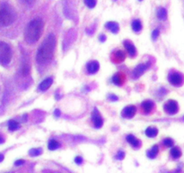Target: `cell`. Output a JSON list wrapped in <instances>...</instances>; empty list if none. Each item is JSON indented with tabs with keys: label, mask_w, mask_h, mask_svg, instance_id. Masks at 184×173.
<instances>
[{
	"label": "cell",
	"mask_w": 184,
	"mask_h": 173,
	"mask_svg": "<svg viewBox=\"0 0 184 173\" xmlns=\"http://www.w3.org/2000/svg\"><path fill=\"white\" fill-rule=\"evenodd\" d=\"M127 141L131 144V146H133V147H135V148H138V146L140 145L139 140H138L132 134H129V135L127 136Z\"/></svg>",
	"instance_id": "cell-16"
},
{
	"label": "cell",
	"mask_w": 184,
	"mask_h": 173,
	"mask_svg": "<svg viewBox=\"0 0 184 173\" xmlns=\"http://www.w3.org/2000/svg\"><path fill=\"white\" fill-rule=\"evenodd\" d=\"M149 63H146V64H139V65H138L137 67H136L135 69H134V70H133V77L135 78H138L143 73H144L146 70H147V68H148V66H150V65H148Z\"/></svg>",
	"instance_id": "cell-9"
},
{
	"label": "cell",
	"mask_w": 184,
	"mask_h": 173,
	"mask_svg": "<svg viewBox=\"0 0 184 173\" xmlns=\"http://www.w3.org/2000/svg\"><path fill=\"white\" fill-rule=\"evenodd\" d=\"M158 153V146H153L151 148V150H149L148 152H147V156L150 158V159H154L156 155Z\"/></svg>",
	"instance_id": "cell-20"
},
{
	"label": "cell",
	"mask_w": 184,
	"mask_h": 173,
	"mask_svg": "<svg viewBox=\"0 0 184 173\" xmlns=\"http://www.w3.org/2000/svg\"><path fill=\"white\" fill-rule=\"evenodd\" d=\"M105 27L109 31H111V32H113V34H117V32H119V29H120L119 24L116 22H108L105 24Z\"/></svg>",
	"instance_id": "cell-14"
},
{
	"label": "cell",
	"mask_w": 184,
	"mask_h": 173,
	"mask_svg": "<svg viewBox=\"0 0 184 173\" xmlns=\"http://www.w3.org/2000/svg\"><path fill=\"white\" fill-rule=\"evenodd\" d=\"M158 35H159V31H158V30H154V31L153 32V39L155 40L156 38L158 37Z\"/></svg>",
	"instance_id": "cell-30"
},
{
	"label": "cell",
	"mask_w": 184,
	"mask_h": 173,
	"mask_svg": "<svg viewBox=\"0 0 184 173\" xmlns=\"http://www.w3.org/2000/svg\"><path fill=\"white\" fill-rule=\"evenodd\" d=\"M126 58L125 53L122 51H117L114 53V61L117 62H121L123 61Z\"/></svg>",
	"instance_id": "cell-18"
},
{
	"label": "cell",
	"mask_w": 184,
	"mask_h": 173,
	"mask_svg": "<svg viewBox=\"0 0 184 173\" xmlns=\"http://www.w3.org/2000/svg\"><path fill=\"white\" fill-rule=\"evenodd\" d=\"M86 68H87V71L89 72L90 74H94V73H96L98 71V70L100 68V65H99L98 61H92L87 64Z\"/></svg>",
	"instance_id": "cell-11"
},
{
	"label": "cell",
	"mask_w": 184,
	"mask_h": 173,
	"mask_svg": "<svg viewBox=\"0 0 184 173\" xmlns=\"http://www.w3.org/2000/svg\"><path fill=\"white\" fill-rule=\"evenodd\" d=\"M85 3L90 8H93L96 5V1L95 0H85Z\"/></svg>",
	"instance_id": "cell-25"
},
{
	"label": "cell",
	"mask_w": 184,
	"mask_h": 173,
	"mask_svg": "<svg viewBox=\"0 0 184 173\" xmlns=\"http://www.w3.org/2000/svg\"><path fill=\"white\" fill-rule=\"evenodd\" d=\"M12 59V50L10 46L5 43L0 42V64L5 66L11 62Z\"/></svg>",
	"instance_id": "cell-4"
},
{
	"label": "cell",
	"mask_w": 184,
	"mask_h": 173,
	"mask_svg": "<svg viewBox=\"0 0 184 173\" xmlns=\"http://www.w3.org/2000/svg\"><path fill=\"white\" fill-rule=\"evenodd\" d=\"M112 82L117 85V86H120L123 84L124 82V76L120 74V73H117V74H115L112 78Z\"/></svg>",
	"instance_id": "cell-15"
},
{
	"label": "cell",
	"mask_w": 184,
	"mask_h": 173,
	"mask_svg": "<svg viewBox=\"0 0 184 173\" xmlns=\"http://www.w3.org/2000/svg\"><path fill=\"white\" fill-rule=\"evenodd\" d=\"M53 83V78L51 77L45 78L44 80H42V82L40 83L38 89L40 91H46L47 89H49L50 88V86Z\"/></svg>",
	"instance_id": "cell-10"
},
{
	"label": "cell",
	"mask_w": 184,
	"mask_h": 173,
	"mask_svg": "<svg viewBox=\"0 0 184 173\" xmlns=\"http://www.w3.org/2000/svg\"><path fill=\"white\" fill-rule=\"evenodd\" d=\"M56 43H57L56 36L53 34L47 36V38L39 47L36 54V59L39 63L40 64L47 63L52 59L54 54V50H55L56 47Z\"/></svg>",
	"instance_id": "cell-1"
},
{
	"label": "cell",
	"mask_w": 184,
	"mask_h": 173,
	"mask_svg": "<svg viewBox=\"0 0 184 173\" xmlns=\"http://www.w3.org/2000/svg\"><path fill=\"white\" fill-rule=\"evenodd\" d=\"M4 143V139L2 136H0V143Z\"/></svg>",
	"instance_id": "cell-36"
},
{
	"label": "cell",
	"mask_w": 184,
	"mask_h": 173,
	"mask_svg": "<svg viewBox=\"0 0 184 173\" xmlns=\"http://www.w3.org/2000/svg\"><path fill=\"white\" fill-rule=\"evenodd\" d=\"M163 144H165L166 147H172L173 145V141L171 138H166L163 140Z\"/></svg>",
	"instance_id": "cell-27"
},
{
	"label": "cell",
	"mask_w": 184,
	"mask_h": 173,
	"mask_svg": "<svg viewBox=\"0 0 184 173\" xmlns=\"http://www.w3.org/2000/svg\"><path fill=\"white\" fill-rule=\"evenodd\" d=\"M117 158H118L119 159H122L124 158V153H123V152H122V151H121V152H120L119 155L117 156Z\"/></svg>",
	"instance_id": "cell-33"
},
{
	"label": "cell",
	"mask_w": 184,
	"mask_h": 173,
	"mask_svg": "<svg viewBox=\"0 0 184 173\" xmlns=\"http://www.w3.org/2000/svg\"><path fill=\"white\" fill-rule=\"evenodd\" d=\"M22 2L25 5H32L35 2V0H22Z\"/></svg>",
	"instance_id": "cell-29"
},
{
	"label": "cell",
	"mask_w": 184,
	"mask_h": 173,
	"mask_svg": "<svg viewBox=\"0 0 184 173\" xmlns=\"http://www.w3.org/2000/svg\"><path fill=\"white\" fill-rule=\"evenodd\" d=\"M4 159V155H2V154H0V162H2Z\"/></svg>",
	"instance_id": "cell-35"
},
{
	"label": "cell",
	"mask_w": 184,
	"mask_h": 173,
	"mask_svg": "<svg viewBox=\"0 0 184 173\" xmlns=\"http://www.w3.org/2000/svg\"><path fill=\"white\" fill-rule=\"evenodd\" d=\"M55 115H57V116H60V112H59V110H58V109H57V110L55 111Z\"/></svg>",
	"instance_id": "cell-34"
},
{
	"label": "cell",
	"mask_w": 184,
	"mask_h": 173,
	"mask_svg": "<svg viewBox=\"0 0 184 173\" xmlns=\"http://www.w3.org/2000/svg\"><path fill=\"white\" fill-rule=\"evenodd\" d=\"M30 72V67L28 64H24L23 67H22V73L24 75H28Z\"/></svg>",
	"instance_id": "cell-26"
},
{
	"label": "cell",
	"mask_w": 184,
	"mask_h": 173,
	"mask_svg": "<svg viewBox=\"0 0 184 173\" xmlns=\"http://www.w3.org/2000/svg\"><path fill=\"white\" fill-rule=\"evenodd\" d=\"M139 1H142V0H139Z\"/></svg>",
	"instance_id": "cell-37"
},
{
	"label": "cell",
	"mask_w": 184,
	"mask_h": 173,
	"mask_svg": "<svg viewBox=\"0 0 184 173\" xmlns=\"http://www.w3.org/2000/svg\"><path fill=\"white\" fill-rule=\"evenodd\" d=\"M157 16L161 20L166 19V17H167V11H166V9L163 8V7L159 8L158 11H157Z\"/></svg>",
	"instance_id": "cell-23"
},
{
	"label": "cell",
	"mask_w": 184,
	"mask_h": 173,
	"mask_svg": "<svg viewBox=\"0 0 184 173\" xmlns=\"http://www.w3.org/2000/svg\"><path fill=\"white\" fill-rule=\"evenodd\" d=\"M15 20V14L7 5L0 6V26H8Z\"/></svg>",
	"instance_id": "cell-3"
},
{
	"label": "cell",
	"mask_w": 184,
	"mask_h": 173,
	"mask_svg": "<svg viewBox=\"0 0 184 173\" xmlns=\"http://www.w3.org/2000/svg\"><path fill=\"white\" fill-rule=\"evenodd\" d=\"M145 134L147 137H150V138H153L154 136L157 135L158 134V130L157 128H155V127H153V126H151V127H148L146 132H145Z\"/></svg>",
	"instance_id": "cell-17"
},
{
	"label": "cell",
	"mask_w": 184,
	"mask_h": 173,
	"mask_svg": "<svg viewBox=\"0 0 184 173\" xmlns=\"http://www.w3.org/2000/svg\"><path fill=\"white\" fill-rule=\"evenodd\" d=\"M75 162H76V163H77V164H81L82 162H83V159H82L81 157H77L76 159H75Z\"/></svg>",
	"instance_id": "cell-31"
},
{
	"label": "cell",
	"mask_w": 184,
	"mask_h": 173,
	"mask_svg": "<svg viewBox=\"0 0 184 173\" xmlns=\"http://www.w3.org/2000/svg\"><path fill=\"white\" fill-rule=\"evenodd\" d=\"M136 112H137V108L135 105H128L122 110L121 116L125 118H132L135 116Z\"/></svg>",
	"instance_id": "cell-7"
},
{
	"label": "cell",
	"mask_w": 184,
	"mask_h": 173,
	"mask_svg": "<svg viewBox=\"0 0 184 173\" xmlns=\"http://www.w3.org/2000/svg\"><path fill=\"white\" fill-rule=\"evenodd\" d=\"M40 153H42V150H40V149H34V150H31L30 151V155H32V156L40 155Z\"/></svg>",
	"instance_id": "cell-28"
},
{
	"label": "cell",
	"mask_w": 184,
	"mask_h": 173,
	"mask_svg": "<svg viewBox=\"0 0 184 173\" xmlns=\"http://www.w3.org/2000/svg\"><path fill=\"white\" fill-rule=\"evenodd\" d=\"M154 108V103L150 100H146V101H144L142 103V109L144 111L146 114H148L150 113Z\"/></svg>",
	"instance_id": "cell-13"
},
{
	"label": "cell",
	"mask_w": 184,
	"mask_h": 173,
	"mask_svg": "<svg viewBox=\"0 0 184 173\" xmlns=\"http://www.w3.org/2000/svg\"><path fill=\"white\" fill-rule=\"evenodd\" d=\"M171 155L173 159H178L181 155V151L178 147H173L171 150Z\"/></svg>",
	"instance_id": "cell-22"
},
{
	"label": "cell",
	"mask_w": 184,
	"mask_h": 173,
	"mask_svg": "<svg viewBox=\"0 0 184 173\" xmlns=\"http://www.w3.org/2000/svg\"><path fill=\"white\" fill-rule=\"evenodd\" d=\"M131 26H132L133 31L137 32H140L141 29H142V24H141V22L139 21V20H134V21L132 22Z\"/></svg>",
	"instance_id": "cell-19"
},
{
	"label": "cell",
	"mask_w": 184,
	"mask_h": 173,
	"mask_svg": "<svg viewBox=\"0 0 184 173\" xmlns=\"http://www.w3.org/2000/svg\"><path fill=\"white\" fill-rule=\"evenodd\" d=\"M43 22L40 18H35L27 24L24 31V40L28 44L38 42L42 34Z\"/></svg>",
	"instance_id": "cell-2"
},
{
	"label": "cell",
	"mask_w": 184,
	"mask_h": 173,
	"mask_svg": "<svg viewBox=\"0 0 184 173\" xmlns=\"http://www.w3.org/2000/svg\"><path fill=\"white\" fill-rule=\"evenodd\" d=\"M92 119H93V124L96 128H100L101 127V125L103 124V120L101 118V115L99 114V112L97 111V109H94L93 114H92Z\"/></svg>",
	"instance_id": "cell-8"
},
{
	"label": "cell",
	"mask_w": 184,
	"mask_h": 173,
	"mask_svg": "<svg viewBox=\"0 0 184 173\" xmlns=\"http://www.w3.org/2000/svg\"><path fill=\"white\" fill-rule=\"evenodd\" d=\"M19 127V124L15 120H10L8 123V128L10 131H15Z\"/></svg>",
	"instance_id": "cell-24"
},
{
	"label": "cell",
	"mask_w": 184,
	"mask_h": 173,
	"mask_svg": "<svg viewBox=\"0 0 184 173\" xmlns=\"http://www.w3.org/2000/svg\"><path fill=\"white\" fill-rule=\"evenodd\" d=\"M169 82L173 86H180L183 82V77L178 72H173L169 75Z\"/></svg>",
	"instance_id": "cell-6"
},
{
	"label": "cell",
	"mask_w": 184,
	"mask_h": 173,
	"mask_svg": "<svg viewBox=\"0 0 184 173\" xmlns=\"http://www.w3.org/2000/svg\"><path fill=\"white\" fill-rule=\"evenodd\" d=\"M165 111L169 115H175L177 112L179 111V105L177 104L176 101L174 100H168L165 104Z\"/></svg>",
	"instance_id": "cell-5"
},
{
	"label": "cell",
	"mask_w": 184,
	"mask_h": 173,
	"mask_svg": "<svg viewBox=\"0 0 184 173\" xmlns=\"http://www.w3.org/2000/svg\"><path fill=\"white\" fill-rule=\"evenodd\" d=\"M24 163V161H23V159H19V161H16L15 162V166H20V165H22Z\"/></svg>",
	"instance_id": "cell-32"
},
{
	"label": "cell",
	"mask_w": 184,
	"mask_h": 173,
	"mask_svg": "<svg viewBox=\"0 0 184 173\" xmlns=\"http://www.w3.org/2000/svg\"><path fill=\"white\" fill-rule=\"evenodd\" d=\"M59 146H60L59 143L57 142L56 140H50L49 144H48V148H49L50 151H54V150L59 148Z\"/></svg>",
	"instance_id": "cell-21"
},
{
	"label": "cell",
	"mask_w": 184,
	"mask_h": 173,
	"mask_svg": "<svg viewBox=\"0 0 184 173\" xmlns=\"http://www.w3.org/2000/svg\"><path fill=\"white\" fill-rule=\"evenodd\" d=\"M124 47L130 56L136 55V53H137V49H136V47L132 43H130L129 41H125L124 42Z\"/></svg>",
	"instance_id": "cell-12"
}]
</instances>
